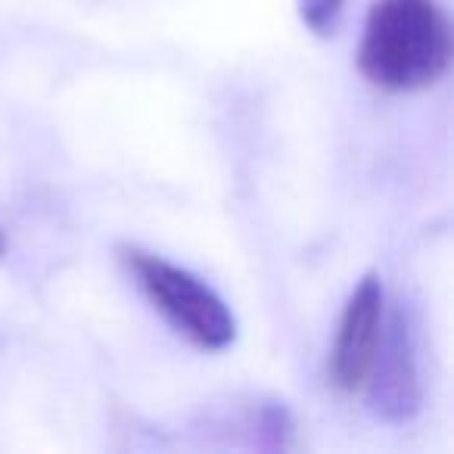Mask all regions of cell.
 I'll use <instances>...</instances> for the list:
<instances>
[{"label": "cell", "instance_id": "cell-4", "mask_svg": "<svg viewBox=\"0 0 454 454\" xmlns=\"http://www.w3.org/2000/svg\"><path fill=\"white\" fill-rule=\"evenodd\" d=\"M383 324H386V296L380 274H364L358 286L348 296L346 309L340 317V330H336L333 352H330V380L340 392L364 389L367 373L377 358L380 340H383Z\"/></svg>", "mask_w": 454, "mask_h": 454}, {"label": "cell", "instance_id": "cell-6", "mask_svg": "<svg viewBox=\"0 0 454 454\" xmlns=\"http://www.w3.org/2000/svg\"><path fill=\"white\" fill-rule=\"evenodd\" d=\"M7 253V237H4V231H0V255Z\"/></svg>", "mask_w": 454, "mask_h": 454}, {"label": "cell", "instance_id": "cell-5", "mask_svg": "<svg viewBox=\"0 0 454 454\" xmlns=\"http://www.w3.org/2000/svg\"><path fill=\"white\" fill-rule=\"evenodd\" d=\"M299 20L317 38L333 35V28L340 26V16L346 10V0H296Z\"/></svg>", "mask_w": 454, "mask_h": 454}, {"label": "cell", "instance_id": "cell-1", "mask_svg": "<svg viewBox=\"0 0 454 454\" xmlns=\"http://www.w3.org/2000/svg\"><path fill=\"white\" fill-rule=\"evenodd\" d=\"M454 32L439 0H373L358 44V69L386 94H417L448 75Z\"/></svg>", "mask_w": 454, "mask_h": 454}, {"label": "cell", "instance_id": "cell-3", "mask_svg": "<svg viewBox=\"0 0 454 454\" xmlns=\"http://www.w3.org/2000/svg\"><path fill=\"white\" fill-rule=\"evenodd\" d=\"M367 395V408L383 423L414 420L423 404L420 364H417V342L411 333V324L402 311H389L383 324L377 358L367 373V383L361 389Z\"/></svg>", "mask_w": 454, "mask_h": 454}, {"label": "cell", "instance_id": "cell-2", "mask_svg": "<svg viewBox=\"0 0 454 454\" xmlns=\"http://www.w3.org/2000/svg\"><path fill=\"white\" fill-rule=\"evenodd\" d=\"M119 262L150 309L190 346L202 352H224L234 346V311L202 278L140 247H119Z\"/></svg>", "mask_w": 454, "mask_h": 454}]
</instances>
